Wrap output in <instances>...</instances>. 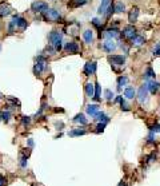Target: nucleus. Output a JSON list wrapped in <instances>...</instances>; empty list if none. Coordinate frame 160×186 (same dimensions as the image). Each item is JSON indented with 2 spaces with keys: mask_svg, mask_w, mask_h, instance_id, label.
<instances>
[{
  "mask_svg": "<svg viewBox=\"0 0 160 186\" xmlns=\"http://www.w3.org/2000/svg\"><path fill=\"white\" fill-rule=\"evenodd\" d=\"M48 40H50L51 46L56 50V51H60L61 47H63V35H61V32L59 31H51L50 35H48Z\"/></svg>",
  "mask_w": 160,
  "mask_h": 186,
  "instance_id": "obj_1",
  "label": "nucleus"
},
{
  "mask_svg": "<svg viewBox=\"0 0 160 186\" xmlns=\"http://www.w3.org/2000/svg\"><path fill=\"white\" fill-rule=\"evenodd\" d=\"M3 185H4V177L0 174V186H3Z\"/></svg>",
  "mask_w": 160,
  "mask_h": 186,
  "instance_id": "obj_43",
  "label": "nucleus"
},
{
  "mask_svg": "<svg viewBox=\"0 0 160 186\" xmlns=\"http://www.w3.org/2000/svg\"><path fill=\"white\" fill-rule=\"evenodd\" d=\"M0 121H1V118H0Z\"/></svg>",
  "mask_w": 160,
  "mask_h": 186,
  "instance_id": "obj_45",
  "label": "nucleus"
},
{
  "mask_svg": "<svg viewBox=\"0 0 160 186\" xmlns=\"http://www.w3.org/2000/svg\"><path fill=\"white\" fill-rule=\"evenodd\" d=\"M114 12H115L114 4H110V6H108V8H107V11H105V16H107V18H110V16L114 14Z\"/></svg>",
  "mask_w": 160,
  "mask_h": 186,
  "instance_id": "obj_32",
  "label": "nucleus"
},
{
  "mask_svg": "<svg viewBox=\"0 0 160 186\" xmlns=\"http://www.w3.org/2000/svg\"><path fill=\"white\" fill-rule=\"evenodd\" d=\"M110 4H111V0H102V4H100L99 9H97V14H99V15H104Z\"/></svg>",
  "mask_w": 160,
  "mask_h": 186,
  "instance_id": "obj_20",
  "label": "nucleus"
},
{
  "mask_svg": "<svg viewBox=\"0 0 160 186\" xmlns=\"http://www.w3.org/2000/svg\"><path fill=\"white\" fill-rule=\"evenodd\" d=\"M85 94H87L88 98H93V94H95V84L93 83H85Z\"/></svg>",
  "mask_w": 160,
  "mask_h": 186,
  "instance_id": "obj_18",
  "label": "nucleus"
},
{
  "mask_svg": "<svg viewBox=\"0 0 160 186\" xmlns=\"http://www.w3.org/2000/svg\"><path fill=\"white\" fill-rule=\"evenodd\" d=\"M114 9H115V12H117V14H122V12H124L125 11L124 3H123V1H117V3L114 6Z\"/></svg>",
  "mask_w": 160,
  "mask_h": 186,
  "instance_id": "obj_26",
  "label": "nucleus"
},
{
  "mask_svg": "<svg viewBox=\"0 0 160 186\" xmlns=\"http://www.w3.org/2000/svg\"><path fill=\"white\" fill-rule=\"evenodd\" d=\"M144 79H155V71L152 70V67H147L146 73H144Z\"/></svg>",
  "mask_w": 160,
  "mask_h": 186,
  "instance_id": "obj_25",
  "label": "nucleus"
},
{
  "mask_svg": "<svg viewBox=\"0 0 160 186\" xmlns=\"http://www.w3.org/2000/svg\"><path fill=\"white\" fill-rule=\"evenodd\" d=\"M11 14H12L11 6H8V4H6V3H0V18L4 19V18H7V16H9Z\"/></svg>",
  "mask_w": 160,
  "mask_h": 186,
  "instance_id": "obj_13",
  "label": "nucleus"
},
{
  "mask_svg": "<svg viewBox=\"0 0 160 186\" xmlns=\"http://www.w3.org/2000/svg\"><path fill=\"white\" fill-rule=\"evenodd\" d=\"M0 98H1V95H0Z\"/></svg>",
  "mask_w": 160,
  "mask_h": 186,
  "instance_id": "obj_46",
  "label": "nucleus"
},
{
  "mask_svg": "<svg viewBox=\"0 0 160 186\" xmlns=\"http://www.w3.org/2000/svg\"><path fill=\"white\" fill-rule=\"evenodd\" d=\"M149 130L152 133H160V125H154V126H149Z\"/></svg>",
  "mask_w": 160,
  "mask_h": 186,
  "instance_id": "obj_39",
  "label": "nucleus"
},
{
  "mask_svg": "<svg viewBox=\"0 0 160 186\" xmlns=\"http://www.w3.org/2000/svg\"><path fill=\"white\" fill-rule=\"evenodd\" d=\"M146 84H147V88H148V93L154 94V95L157 93V91H159V88H160V83H159V82H156L155 79L148 80Z\"/></svg>",
  "mask_w": 160,
  "mask_h": 186,
  "instance_id": "obj_12",
  "label": "nucleus"
},
{
  "mask_svg": "<svg viewBox=\"0 0 160 186\" xmlns=\"http://www.w3.org/2000/svg\"><path fill=\"white\" fill-rule=\"evenodd\" d=\"M148 143H155V135H154V133H149V135H148Z\"/></svg>",
  "mask_w": 160,
  "mask_h": 186,
  "instance_id": "obj_41",
  "label": "nucleus"
},
{
  "mask_svg": "<svg viewBox=\"0 0 160 186\" xmlns=\"http://www.w3.org/2000/svg\"><path fill=\"white\" fill-rule=\"evenodd\" d=\"M46 52H47V55H53V54L56 52V50L53 48L52 46H50V47H47L46 48Z\"/></svg>",
  "mask_w": 160,
  "mask_h": 186,
  "instance_id": "obj_38",
  "label": "nucleus"
},
{
  "mask_svg": "<svg viewBox=\"0 0 160 186\" xmlns=\"http://www.w3.org/2000/svg\"><path fill=\"white\" fill-rule=\"evenodd\" d=\"M95 116H96V119L99 121V122H104V123H108V122H110V118H108V116L105 115L104 113H99V111H97Z\"/></svg>",
  "mask_w": 160,
  "mask_h": 186,
  "instance_id": "obj_23",
  "label": "nucleus"
},
{
  "mask_svg": "<svg viewBox=\"0 0 160 186\" xmlns=\"http://www.w3.org/2000/svg\"><path fill=\"white\" fill-rule=\"evenodd\" d=\"M88 3V0H72L70 6L71 7H83Z\"/></svg>",
  "mask_w": 160,
  "mask_h": 186,
  "instance_id": "obj_28",
  "label": "nucleus"
},
{
  "mask_svg": "<svg viewBox=\"0 0 160 186\" xmlns=\"http://www.w3.org/2000/svg\"><path fill=\"white\" fill-rule=\"evenodd\" d=\"M73 122H78V123H80V125H87L88 123V121H87V118L84 116V114H78V115L73 118Z\"/></svg>",
  "mask_w": 160,
  "mask_h": 186,
  "instance_id": "obj_22",
  "label": "nucleus"
},
{
  "mask_svg": "<svg viewBox=\"0 0 160 186\" xmlns=\"http://www.w3.org/2000/svg\"><path fill=\"white\" fill-rule=\"evenodd\" d=\"M41 15H43L44 20L50 22V23H59V22L61 20L60 11H58V9H55V8H48L47 11H44Z\"/></svg>",
  "mask_w": 160,
  "mask_h": 186,
  "instance_id": "obj_2",
  "label": "nucleus"
},
{
  "mask_svg": "<svg viewBox=\"0 0 160 186\" xmlns=\"http://www.w3.org/2000/svg\"><path fill=\"white\" fill-rule=\"evenodd\" d=\"M27 165H28V161H27V157L26 155H23V157L20 158V166L23 169H26L27 167Z\"/></svg>",
  "mask_w": 160,
  "mask_h": 186,
  "instance_id": "obj_37",
  "label": "nucleus"
},
{
  "mask_svg": "<svg viewBox=\"0 0 160 186\" xmlns=\"http://www.w3.org/2000/svg\"><path fill=\"white\" fill-rule=\"evenodd\" d=\"M11 22L16 26V29H20V31H24V29L28 27V22L24 18H21L20 15H12V19Z\"/></svg>",
  "mask_w": 160,
  "mask_h": 186,
  "instance_id": "obj_3",
  "label": "nucleus"
},
{
  "mask_svg": "<svg viewBox=\"0 0 160 186\" xmlns=\"http://www.w3.org/2000/svg\"><path fill=\"white\" fill-rule=\"evenodd\" d=\"M120 36V32L117 31L116 27H112V28L107 29V31H104V38L107 39V40H112V39H116Z\"/></svg>",
  "mask_w": 160,
  "mask_h": 186,
  "instance_id": "obj_10",
  "label": "nucleus"
},
{
  "mask_svg": "<svg viewBox=\"0 0 160 186\" xmlns=\"http://www.w3.org/2000/svg\"><path fill=\"white\" fill-rule=\"evenodd\" d=\"M21 123H23L24 126H28L29 123H31V116H27V115H24L23 118H21Z\"/></svg>",
  "mask_w": 160,
  "mask_h": 186,
  "instance_id": "obj_36",
  "label": "nucleus"
},
{
  "mask_svg": "<svg viewBox=\"0 0 160 186\" xmlns=\"http://www.w3.org/2000/svg\"><path fill=\"white\" fill-rule=\"evenodd\" d=\"M119 103H120V106H122V110L123 111H128V110H129V107L127 106V103H125V101L123 99V96H122V99H120Z\"/></svg>",
  "mask_w": 160,
  "mask_h": 186,
  "instance_id": "obj_35",
  "label": "nucleus"
},
{
  "mask_svg": "<svg viewBox=\"0 0 160 186\" xmlns=\"http://www.w3.org/2000/svg\"><path fill=\"white\" fill-rule=\"evenodd\" d=\"M0 118H1V121L6 123L9 122V119H11V111H3V113H0Z\"/></svg>",
  "mask_w": 160,
  "mask_h": 186,
  "instance_id": "obj_27",
  "label": "nucleus"
},
{
  "mask_svg": "<svg viewBox=\"0 0 160 186\" xmlns=\"http://www.w3.org/2000/svg\"><path fill=\"white\" fill-rule=\"evenodd\" d=\"M116 43H115L114 40H107L104 44H103V48L107 51V52H112V51H115L116 50Z\"/></svg>",
  "mask_w": 160,
  "mask_h": 186,
  "instance_id": "obj_15",
  "label": "nucleus"
},
{
  "mask_svg": "<svg viewBox=\"0 0 160 186\" xmlns=\"http://www.w3.org/2000/svg\"><path fill=\"white\" fill-rule=\"evenodd\" d=\"M100 95H102V90H100V84L96 82L95 83V94H93V99L95 101H100Z\"/></svg>",
  "mask_w": 160,
  "mask_h": 186,
  "instance_id": "obj_24",
  "label": "nucleus"
},
{
  "mask_svg": "<svg viewBox=\"0 0 160 186\" xmlns=\"http://www.w3.org/2000/svg\"><path fill=\"white\" fill-rule=\"evenodd\" d=\"M27 142H28V146H29V147H33V145H35V142H33V139H32V138H29Z\"/></svg>",
  "mask_w": 160,
  "mask_h": 186,
  "instance_id": "obj_42",
  "label": "nucleus"
},
{
  "mask_svg": "<svg viewBox=\"0 0 160 186\" xmlns=\"http://www.w3.org/2000/svg\"><path fill=\"white\" fill-rule=\"evenodd\" d=\"M46 68H47V63H46L44 56H38L36 58V63L33 66V73H35V75H40L43 71H46Z\"/></svg>",
  "mask_w": 160,
  "mask_h": 186,
  "instance_id": "obj_5",
  "label": "nucleus"
},
{
  "mask_svg": "<svg viewBox=\"0 0 160 186\" xmlns=\"http://www.w3.org/2000/svg\"><path fill=\"white\" fill-rule=\"evenodd\" d=\"M117 186H127V183H125L124 181H120V182H119V185H117Z\"/></svg>",
  "mask_w": 160,
  "mask_h": 186,
  "instance_id": "obj_44",
  "label": "nucleus"
},
{
  "mask_svg": "<svg viewBox=\"0 0 160 186\" xmlns=\"http://www.w3.org/2000/svg\"><path fill=\"white\" fill-rule=\"evenodd\" d=\"M83 39H84V42L87 44H91L93 40V32L91 31V29H85V31L83 32Z\"/></svg>",
  "mask_w": 160,
  "mask_h": 186,
  "instance_id": "obj_17",
  "label": "nucleus"
},
{
  "mask_svg": "<svg viewBox=\"0 0 160 186\" xmlns=\"http://www.w3.org/2000/svg\"><path fill=\"white\" fill-rule=\"evenodd\" d=\"M124 96H125L127 99H134L135 96H136V91H135V88L131 87V86L125 87V90H124Z\"/></svg>",
  "mask_w": 160,
  "mask_h": 186,
  "instance_id": "obj_19",
  "label": "nucleus"
},
{
  "mask_svg": "<svg viewBox=\"0 0 160 186\" xmlns=\"http://www.w3.org/2000/svg\"><path fill=\"white\" fill-rule=\"evenodd\" d=\"M127 82H128L127 76H119V78H117V90H120L123 86H125Z\"/></svg>",
  "mask_w": 160,
  "mask_h": 186,
  "instance_id": "obj_29",
  "label": "nucleus"
},
{
  "mask_svg": "<svg viewBox=\"0 0 160 186\" xmlns=\"http://www.w3.org/2000/svg\"><path fill=\"white\" fill-rule=\"evenodd\" d=\"M92 24L96 27V28H99V29H102V22L99 20L97 18H93L92 19Z\"/></svg>",
  "mask_w": 160,
  "mask_h": 186,
  "instance_id": "obj_33",
  "label": "nucleus"
},
{
  "mask_svg": "<svg viewBox=\"0 0 160 186\" xmlns=\"http://www.w3.org/2000/svg\"><path fill=\"white\" fill-rule=\"evenodd\" d=\"M108 60L112 66H123L125 63V58L123 55H110Z\"/></svg>",
  "mask_w": 160,
  "mask_h": 186,
  "instance_id": "obj_9",
  "label": "nucleus"
},
{
  "mask_svg": "<svg viewBox=\"0 0 160 186\" xmlns=\"http://www.w3.org/2000/svg\"><path fill=\"white\" fill-rule=\"evenodd\" d=\"M64 51L68 54H78L80 51V47H79V44L76 42H68L64 46Z\"/></svg>",
  "mask_w": 160,
  "mask_h": 186,
  "instance_id": "obj_8",
  "label": "nucleus"
},
{
  "mask_svg": "<svg viewBox=\"0 0 160 186\" xmlns=\"http://www.w3.org/2000/svg\"><path fill=\"white\" fill-rule=\"evenodd\" d=\"M97 111H99V106H97V105H88L87 106V114H88V115L95 116Z\"/></svg>",
  "mask_w": 160,
  "mask_h": 186,
  "instance_id": "obj_21",
  "label": "nucleus"
},
{
  "mask_svg": "<svg viewBox=\"0 0 160 186\" xmlns=\"http://www.w3.org/2000/svg\"><path fill=\"white\" fill-rule=\"evenodd\" d=\"M84 134H85V131L83 130V129H75V130L70 131L68 135H70V137H76V135H84Z\"/></svg>",
  "mask_w": 160,
  "mask_h": 186,
  "instance_id": "obj_30",
  "label": "nucleus"
},
{
  "mask_svg": "<svg viewBox=\"0 0 160 186\" xmlns=\"http://www.w3.org/2000/svg\"><path fill=\"white\" fill-rule=\"evenodd\" d=\"M154 55L155 56H160V43H157L154 48Z\"/></svg>",
  "mask_w": 160,
  "mask_h": 186,
  "instance_id": "obj_40",
  "label": "nucleus"
},
{
  "mask_svg": "<svg viewBox=\"0 0 160 186\" xmlns=\"http://www.w3.org/2000/svg\"><path fill=\"white\" fill-rule=\"evenodd\" d=\"M48 8H50V7H48V3L41 1V0H36V1H33V3L31 4V11L35 12V14H43V12L47 11Z\"/></svg>",
  "mask_w": 160,
  "mask_h": 186,
  "instance_id": "obj_4",
  "label": "nucleus"
},
{
  "mask_svg": "<svg viewBox=\"0 0 160 186\" xmlns=\"http://www.w3.org/2000/svg\"><path fill=\"white\" fill-rule=\"evenodd\" d=\"M122 36L125 40H132V39L136 36V28L134 26H127L123 28L122 31Z\"/></svg>",
  "mask_w": 160,
  "mask_h": 186,
  "instance_id": "obj_6",
  "label": "nucleus"
},
{
  "mask_svg": "<svg viewBox=\"0 0 160 186\" xmlns=\"http://www.w3.org/2000/svg\"><path fill=\"white\" fill-rule=\"evenodd\" d=\"M104 95H105V99H107V101H112V98H114V93L111 90H105Z\"/></svg>",
  "mask_w": 160,
  "mask_h": 186,
  "instance_id": "obj_34",
  "label": "nucleus"
},
{
  "mask_svg": "<svg viewBox=\"0 0 160 186\" xmlns=\"http://www.w3.org/2000/svg\"><path fill=\"white\" fill-rule=\"evenodd\" d=\"M137 18H139V8H137V7H134V8L131 9V12H129V15H128V20H129L131 24H134L137 22Z\"/></svg>",
  "mask_w": 160,
  "mask_h": 186,
  "instance_id": "obj_14",
  "label": "nucleus"
},
{
  "mask_svg": "<svg viewBox=\"0 0 160 186\" xmlns=\"http://www.w3.org/2000/svg\"><path fill=\"white\" fill-rule=\"evenodd\" d=\"M131 42H132V46L140 47V46H143V44L146 43V38H144V36H142V35H136Z\"/></svg>",
  "mask_w": 160,
  "mask_h": 186,
  "instance_id": "obj_16",
  "label": "nucleus"
},
{
  "mask_svg": "<svg viewBox=\"0 0 160 186\" xmlns=\"http://www.w3.org/2000/svg\"><path fill=\"white\" fill-rule=\"evenodd\" d=\"M137 99H139L140 103L147 102V99H148V88H147V84L140 86L139 91H137Z\"/></svg>",
  "mask_w": 160,
  "mask_h": 186,
  "instance_id": "obj_7",
  "label": "nucleus"
},
{
  "mask_svg": "<svg viewBox=\"0 0 160 186\" xmlns=\"http://www.w3.org/2000/svg\"><path fill=\"white\" fill-rule=\"evenodd\" d=\"M96 67H97L96 62H87V63H85V66H84V74H85V76L93 75V74L96 73Z\"/></svg>",
  "mask_w": 160,
  "mask_h": 186,
  "instance_id": "obj_11",
  "label": "nucleus"
},
{
  "mask_svg": "<svg viewBox=\"0 0 160 186\" xmlns=\"http://www.w3.org/2000/svg\"><path fill=\"white\" fill-rule=\"evenodd\" d=\"M105 125H107V123H104V122H99V125L96 126V133H97V134L103 133V131H104V129H105Z\"/></svg>",
  "mask_w": 160,
  "mask_h": 186,
  "instance_id": "obj_31",
  "label": "nucleus"
}]
</instances>
